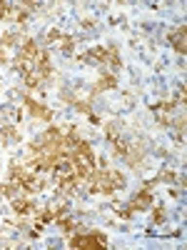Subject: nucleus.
Listing matches in <instances>:
<instances>
[{"label":"nucleus","instance_id":"1","mask_svg":"<svg viewBox=\"0 0 187 250\" xmlns=\"http://www.w3.org/2000/svg\"><path fill=\"white\" fill-rule=\"evenodd\" d=\"M75 248H82V250L105 248V238H102V235H80V238L75 240Z\"/></svg>","mask_w":187,"mask_h":250},{"label":"nucleus","instance_id":"2","mask_svg":"<svg viewBox=\"0 0 187 250\" xmlns=\"http://www.w3.org/2000/svg\"><path fill=\"white\" fill-rule=\"evenodd\" d=\"M172 40H175V48H177L180 53H185V28H182V30H180Z\"/></svg>","mask_w":187,"mask_h":250},{"label":"nucleus","instance_id":"3","mask_svg":"<svg viewBox=\"0 0 187 250\" xmlns=\"http://www.w3.org/2000/svg\"><path fill=\"white\" fill-rule=\"evenodd\" d=\"M5 15V3H0V18Z\"/></svg>","mask_w":187,"mask_h":250}]
</instances>
